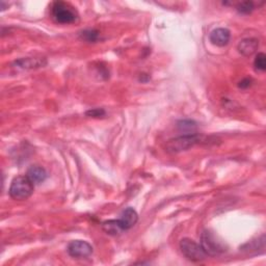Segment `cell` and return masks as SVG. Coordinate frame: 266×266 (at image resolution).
<instances>
[{
  "label": "cell",
  "instance_id": "obj_1",
  "mask_svg": "<svg viewBox=\"0 0 266 266\" xmlns=\"http://www.w3.org/2000/svg\"><path fill=\"white\" fill-rule=\"evenodd\" d=\"M206 142V137L200 133L183 134L170 140L166 145V150L167 152L171 154H177L183 151H187L190 148Z\"/></svg>",
  "mask_w": 266,
  "mask_h": 266
},
{
  "label": "cell",
  "instance_id": "obj_2",
  "mask_svg": "<svg viewBox=\"0 0 266 266\" xmlns=\"http://www.w3.org/2000/svg\"><path fill=\"white\" fill-rule=\"evenodd\" d=\"M200 246L207 256L216 257L227 252L228 248L225 242L215 235L212 231L205 230L201 235Z\"/></svg>",
  "mask_w": 266,
  "mask_h": 266
},
{
  "label": "cell",
  "instance_id": "obj_3",
  "mask_svg": "<svg viewBox=\"0 0 266 266\" xmlns=\"http://www.w3.org/2000/svg\"><path fill=\"white\" fill-rule=\"evenodd\" d=\"M34 191V184L27 176H18L10 183L8 193L10 198L17 201H24L30 198Z\"/></svg>",
  "mask_w": 266,
  "mask_h": 266
},
{
  "label": "cell",
  "instance_id": "obj_4",
  "mask_svg": "<svg viewBox=\"0 0 266 266\" xmlns=\"http://www.w3.org/2000/svg\"><path fill=\"white\" fill-rule=\"evenodd\" d=\"M52 18L61 24H72L78 19L76 9L68 2L55 1L51 6Z\"/></svg>",
  "mask_w": 266,
  "mask_h": 266
},
{
  "label": "cell",
  "instance_id": "obj_5",
  "mask_svg": "<svg viewBox=\"0 0 266 266\" xmlns=\"http://www.w3.org/2000/svg\"><path fill=\"white\" fill-rule=\"evenodd\" d=\"M180 250L183 256L192 262H201L207 257L202 247L190 238H183L180 241Z\"/></svg>",
  "mask_w": 266,
  "mask_h": 266
},
{
  "label": "cell",
  "instance_id": "obj_6",
  "mask_svg": "<svg viewBox=\"0 0 266 266\" xmlns=\"http://www.w3.org/2000/svg\"><path fill=\"white\" fill-rule=\"evenodd\" d=\"M92 247L85 240H73L68 245L67 252L73 258H88L92 254Z\"/></svg>",
  "mask_w": 266,
  "mask_h": 266
},
{
  "label": "cell",
  "instance_id": "obj_7",
  "mask_svg": "<svg viewBox=\"0 0 266 266\" xmlns=\"http://www.w3.org/2000/svg\"><path fill=\"white\" fill-rule=\"evenodd\" d=\"M209 40L213 45L218 46V47H225L231 40V31L224 27L215 28L210 32Z\"/></svg>",
  "mask_w": 266,
  "mask_h": 266
},
{
  "label": "cell",
  "instance_id": "obj_8",
  "mask_svg": "<svg viewBox=\"0 0 266 266\" xmlns=\"http://www.w3.org/2000/svg\"><path fill=\"white\" fill-rule=\"evenodd\" d=\"M137 221H138V214L131 207L126 208L121 214V218L119 219L123 231L130 230L137 223Z\"/></svg>",
  "mask_w": 266,
  "mask_h": 266
},
{
  "label": "cell",
  "instance_id": "obj_9",
  "mask_svg": "<svg viewBox=\"0 0 266 266\" xmlns=\"http://www.w3.org/2000/svg\"><path fill=\"white\" fill-rule=\"evenodd\" d=\"M47 65V61L46 59H32V57H26V59H20L15 62V66H17L23 70H31V69H38V68H43Z\"/></svg>",
  "mask_w": 266,
  "mask_h": 266
},
{
  "label": "cell",
  "instance_id": "obj_10",
  "mask_svg": "<svg viewBox=\"0 0 266 266\" xmlns=\"http://www.w3.org/2000/svg\"><path fill=\"white\" fill-rule=\"evenodd\" d=\"M259 48V41L255 38H247L238 44V51L245 56H251Z\"/></svg>",
  "mask_w": 266,
  "mask_h": 266
},
{
  "label": "cell",
  "instance_id": "obj_11",
  "mask_svg": "<svg viewBox=\"0 0 266 266\" xmlns=\"http://www.w3.org/2000/svg\"><path fill=\"white\" fill-rule=\"evenodd\" d=\"M26 176L30 179V181L36 185L43 183L47 179V172L40 166H31L26 173Z\"/></svg>",
  "mask_w": 266,
  "mask_h": 266
},
{
  "label": "cell",
  "instance_id": "obj_12",
  "mask_svg": "<svg viewBox=\"0 0 266 266\" xmlns=\"http://www.w3.org/2000/svg\"><path fill=\"white\" fill-rule=\"evenodd\" d=\"M102 229L104 232L108 235H119L122 232H124L119 219H109V221H105L102 223Z\"/></svg>",
  "mask_w": 266,
  "mask_h": 266
},
{
  "label": "cell",
  "instance_id": "obj_13",
  "mask_svg": "<svg viewBox=\"0 0 266 266\" xmlns=\"http://www.w3.org/2000/svg\"><path fill=\"white\" fill-rule=\"evenodd\" d=\"M177 127L181 132H184L185 134L195 133L196 123L191 121V120H181L178 122Z\"/></svg>",
  "mask_w": 266,
  "mask_h": 266
},
{
  "label": "cell",
  "instance_id": "obj_14",
  "mask_svg": "<svg viewBox=\"0 0 266 266\" xmlns=\"http://www.w3.org/2000/svg\"><path fill=\"white\" fill-rule=\"evenodd\" d=\"M79 37L88 43H96L99 40V31L96 29H86L79 33Z\"/></svg>",
  "mask_w": 266,
  "mask_h": 266
},
{
  "label": "cell",
  "instance_id": "obj_15",
  "mask_svg": "<svg viewBox=\"0 0 266 266\" xmlns=\"http://www.w3.org/2000/svg\"><path fill=\"white\" fill-rule=\"evenodd\" d=\"M236 9L238 13L242 15H249L252 11L255 9V4H254L253 1H244V2H239L236 6Z\"/></svg>",
  "mask_w": 266,
  "mask_h": 266
},
{
  "label": "cell",
  "instance_id": "obj_16",
  "mask_svg": "<svg viewBox=\"0 0 266 266\" xmlns=\"http://www.w3.org/2000/svg\"><path fill=\"white\" fill-rule=\"evenodd\" d=\"M254 66H255L257 71L264 72L266 70V55L262 52L258 53L255 61H254Z\"/></svg>",
  "mask_w": 266,
  "mask_h": 266
},
{
  "label": "cell",
  "instance_id": "obj_17",
  "mask_svg": "<svg viewBox=\"0 0 266 266\" xmlns=\"http://www.w3.org/2000/svg\"><path fill=\"white\" fill-rule=\"evenodd\" d=\"M86 115L90 118H102L105 115V110L102 108H94L86 112Z\"/></svg>",
  "mask_w": 266,
  "mask_h": 266
},
{
  "label": "cell",
  "instance_id": "obj_18",
  "mask_svg": "<svg viewBox=\"0 0 266 266\" xmlns=\"http://www.w3.org/2000/svg\"><path fill=\"white\" fill-rule=\"evenodd\" d=\"M251 85H252V79L245 78V79H242L241 82L238 84V87L240 89H248L251 87Z\"/></svg>",
  "mask_w": 266,
  "mask_h": 266
}]
</instances>
